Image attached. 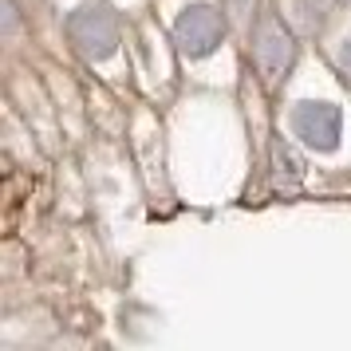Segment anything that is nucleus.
Here are the masks:
<instances>
[{
	"label": "nucleus",
	"instance_id": "obj_1",
	"mask_svg": "<svg viewBox=\"0 0 351 351\" xmlns=\"http://www.w3.org/2000/svg\"><path fill=\"white\" fill-rule=\"evenodd\" d=\"M178 44L186 56H209V51L221 44V20L213 8L206 4H193L178 16Z\"/></svg>",
	"mask_w": 351,
	"mask_h": 351
},
{
	"label": "nucleus",
	"instance_id": "obj_2",
	"mask_svg": "<svg viewBox=\"0 0 351 351\" xmlns=\"http://www.w3.org/2000/svg\"><path fill=\"white\" fill-rule=\"evenodd\" d=\"M292 123L300 130V138L316 150H328V146L339 143V111L332 103H300Z\"/></svg>",
	"mask_w": 351,
	"mask_h": 351
},
{
	"label": "nucleus",
	"instance_id": "obj_3",
	"mask_svg": "<svg viewBox=\"0 0 351 351\" xmlns=\"http://www.w3.org/2000/svg\"><path fill=\"white\" fill-rule=\"evenodd\" d=\"M343 60H348V67H351V44H348V48H343Z\"/></svg>",
	"mask_w": 351,
	"mask_h": 351
}]
</instances>
